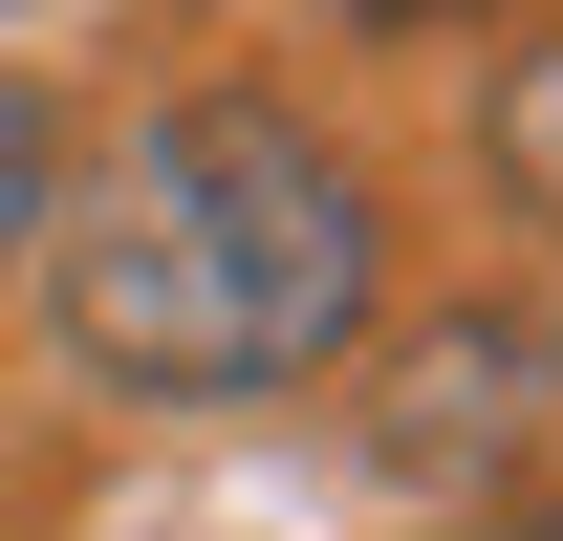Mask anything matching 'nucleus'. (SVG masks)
I'll return each instance as SVG.
<instances>
[{"label": "nucleus", "mask_w": 563, "mask_h": 541, "mask_svg": "<svg viewBox=\"0 0 563 541\" xmlns=\"http://www.w3.org/2000/svg\"><path fill=\"white\" fill-rule=\"evenodd\" d=\"M44 325L87 346V390H152V411L303 390V368L368 325V174L303 131L282 87H174L66 196Z\"/></svg>", "instance_id": "obj_1"}, {"label": "nucleus", "mask_w": 563, "mask_h": 541, "mask_svg": "<svg viewBox=\"0 0 563 541\" xmlns=\"http://www.w3.org/2000/svg\"><path fill=\"white\" fill-rule=\"evenodd\" d=\"M44 217H66V152H44V109H22V87H0V261H22Z\"/></svg>", "instance_id": "obj_2"}, {"label": "nucleus", "mask_w": 563, "mask_h": 541, "mask_svg": "<svg viewBox=\"0 0 563 541\" xmlns=\"http://www.w3.org/2000/svg\"><path fill=\"white\" fill-rule=\"evenodd\" d=\"M498 152H520V196L563 217V44H542V66H520V87H498Z\"/></svg>", "instance_id": "obj_3"}, {"label": "nucleus", "mask_w": 563, "mask_h": 541, "mask_svg": "<svg viewBox=\"0 0 563 541\" xmlns=\"http://www.w3.org/2000/svg\"><path fill=\"white\" fill-rule=\"evenodd\" d=\"M347 22H433V0H347Z\"/></svg>", "instance_id": "obj_4"}, {"label": "nucleus", "mask_w": 563, "mask_h": 541, "mask_svg": "<svg viewBox=\"0 0 563 541\" xmlns=\"http://www.w3.org/2000/svg\"><path fill=\"white\" fill-rule=\"evenodd\" d=\"M477 541H563V520H477Z\"/></svg>", "instance_id": "obj_5"}]
</instances>
